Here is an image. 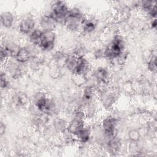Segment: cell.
<instances>
[{
	"mask_svg": "<svg viewBox=\"0 0 157 157\" xmlns=\"http://www.w3.org/2000/svg\"><path fill=\"white\" fill-rule=\"evenodd\" d=\"M65 67L74 75L84 77L91 69L90 63L85 56H80L72 53L67 54L63 63Z\"/></svg>",
	"mask_w": 157,
	"mask_h": 157,
	"instance_id": "cell-1",
	"label": "cell"
},
{
	"mask_svg": "<svg viewBox=\"0 0 157 157\" xmlns=\"http://www.w3.org/2000/svg\"><path fill=\"white\" fill-rule=\"evenodd\" d=\"M126 42L120 34H115L103 49L104 58L110 61H118L124 53Z\"/></svg>",
	"mask_w": 157,
	"mask_h": 157,
	"instance_id": "cell-2",
	"label": "cell"
},
{
	"mask_svg": "<svg viewBox=\"0 0 157 157\" xmlns=\"http://www.w3.org/2000/svg\"><path fill=\"white\" fill-rule=\"evenodd\" d=\"M86 16L82 10L77 7H72L66 17L63 25L71 33L80 32L81 25Z\"/></svg>",
	"mask_w": 157,
	"mask_h": 157,
	"instance_id": "cell-3",
	"label": "cell"
},
{
	"mask_svg": "<svg viewBox=\"0 0 157 157\" xmlns=\"http://www.w3.org/2000/svg\"><path fill=\"white\" fill-rule=\"evenodd\" d=\"M32 103L34 107L45 115L53 114L56 109L54 101L43 91H39L34 94L32 99Z\"/></svg>",
	"mask_w": 157,
	"mask_h": 157,
	"instance_id": "cell-4",
	"label": "cell"
},
{
	"mask_svg": "<svg viewBox=\"0 0 157 157\" xmlns=\"http://www.w3.org/2000/svg\"><path fill=\"white\" fill-rule=\"evenodd\" d=\"M70 7L65 1H56L51 4L50 10L48 13L58 25H63L69 13Z\"/></svg>",
	"mask_w": 157,
	"mask_h": 157,
	"instance_id": "cell-5",
	"label": "cell"
},
{
	"mask_svg": "<svg viewBox=\"0 0 157 157\" xmlns=\"http://www.w3.org/2000/svg\"><path fill=\"white\" fill-rule=\"evenodd\" d=\"M118 122V118L112 114L107 115L102 118L100 127L105 140L116 135Z\"/></svg>",
	"mask_w": 157,
	"mask_h": 157,
	"instance_id": "cell-6",
	"label": "cell"
},
{
	"mask_svg": "<svg viewBox=\"0 0 157 157\" xmlns=\"http://www.w3.org/2000/svg\"><path fill=\"white\" fill-rule=\"evenodd\" d=\"M4 67V71L12 78H19L24 73L25 65L17 62L14 59L10 58L2 64Z\"/></svg>",
	"mask_w": 157,
	"mask_h": 157,
	"instance_id": "cell-7",
	"label": "cell"
},
{
	"mask_svg": "<svg viewBox=\"0 0 157 157\" xmlns=\"http://www.w3.org/2000/svg\"><path fill=\"white\" fill-rule=\"evenodd\" d=\"M17 27L20 34L28 36L37 28V22L33 16L28 15L19 20Z\"/></svg>",
	"mask_w": 157,
	"mask_h": 157,
	"instance_id": "cell-8",
	"label": "cell"
},
{
	"mask_svg": "<svg viewBox=\"0 0 157 157\" xmlns=\"http://www.w3.org/2000/svg\"><path fill=\"white\" fill-rule=\"evenodd\" d=\"M56 35L55 31H44L42 41L39 45L40 50L49 52L52 51L55 46Z\"/></svg>",
	"mask_w": 157,
	"mask_h": 157,
	"instance_id": "cell-9",
	"label": "cell"
},
{
	"mask_svg": "<svg viewBox=\"0 0 157 157\" xmlns=\"http://www.w3.org/2000/svg\"><path fill=\"white\" fill-rule=\"evenodd\" d=\"M117 99V93L110 88L102 90L99 94V101L102 106L106 109H110L112 107Z\"/></svg>",
	"mask_w": 157,
	"mask_h": 157,
	"instance_id": "cell-10",
	"label": "cell"
},
{
	"mask_svg": "<svg viewBox=\"0 0 157 157\" xmlns=\"http://www.w3.org/2000/svg\"><path fill=\"white\" fill-rule=\"evenodd\" d=\"M93 77L97 83H99L101 85H105L110 80L111 73L107 67L98 66L94 71Z\"/></svg>",
	"mask_w": 157,
	"mask_h": 157,
	"instance_id": "cell-11",
	"label": "cell"
},
{
	"mask_svg": "<svg viewBox=\"0 0 157 157\" xmlns=\"http://www.w3.org/2000/svg\"><path fill=\"white\" fill-rule=\"evenodd\" d=\"M39 28L43 31H54L58 24L48 13L42 15L38 21Z\"/></svg>",
	"mask_w": 157,
	"mask_h": 157,
	"instance_id": "cell-12",
	"label": "cell"
},
{
	"mask_svg": "<svg viewBox=\"0 0 157 157\" xmlns=\"http://www.w3.org/2000/svg\"><path fill=\"white\" fill-rule=\"evenodd\" d=\"M98 22L93 17H88L86 16L81 27L80 33L84 36L92 34L97 29Z\"/></svg>",
	"mask_w": 157,
	"mask_h": 157,
	"instance_id": "cell-13",
	"label": "cell"
},
{
	"mask_svg": "<svg viewBox=\"0 0 157 157\" xmlns=\"http://www.w3.org/2000/svg\"><path fill=\"white\" fill-rule=\"evenodd\" d=\"M86 124L85 120L72 117L67 122L66 131L75 136Z\"/></svg>",
	"mask_w": 157,
	"mask_h": 157,
	"instance_id": "cell-14",
	"label": "cell"
},
{
	"mask_svg": "<svg viewBox=\"0 0 157 157\" xmlns=\"http://www.w3.org/2000/svg\"><path fill=\"white\" fill-rule=\"evenodd\" d=\"M105 145L107 151L112 155L119 153L122 147L121 139L116 135L105 140Z\"/></svg>",
	"mask_w": 157,
	"mask_h": 157,
	"instance_id": "cell-15",
	"label": "cell"
},
{
	"mask_svg": "<svg viewBox=\"0 0 157 157\" xmlns=\"http://www.w3.org/2000/svg\"><path fill=\"white\" fill-rule=\"evenodd\" d=\"M93 136V129L90 126L86 124L85 127L75 136L77 142L80 145H85L88 144Z\"/></svg>",
	"mask_w": 157,
	"mask_h": 157,
	"instance_id": "cell-16",
	"label": "cell"
},
{
	"mask_svg": "<svg viewBox=\"0 0 157 157\" xmlns=\"http://www.w3.org/2000/svg\"><path fill=\"white\" fill-rule=\"evenodd\" d=\"M31 57L32 55L26 45H24L20 47L13 59L18 63L26 66Z\"/></svg>",
	"mask_w": 157,
	"mask_h": 157,
	"instance_id": "cell-17",
	"label": "cell"
},
{
	"mask_svg": "<svg viewBox=\"0 0 157 157\" xmlns=\"http://www.w3.org/2000/svg\"><path fill=\"white\" fill-rule=\"evenodd\" d=\"M0 21L1 26L6 28H11L15 24V16L10 11H3L1 13Z\"/></svg>",
	"mask_w": 157,
	"mask_h": 157,
	"instance_id": "cell-18",
	"label": "cell"
},
{
	"mask_svg": "<svg viewBox=\"0 0 157 157\" xmlns=\"http://www.w3.org/2000/svg\"><path fill=\"white\" fill-rule=\"evenodd\" d=\"M43 34L44 31L39 27H37L28 35L29 43L39 47L42 39Z\"/></svg>",
	"mask_w": 157,
	"mask_h": 157,
	"instance_id": "cell-19",
	"label": "cell"
},
{
	"mask_svg": "<svg viewBox=\"0 0 157 157\" xmlns=\"http://www.w3.org/2000/svg\"><path fill=\"white\" fill-rule=\"evenodd\" d=\"M26 66L33 72H37L42 69L43 66V60L39 55L32 56Z\"/></svg>",
	"mask_w": 157,
	"mask_h": 157,
	"instance_id": "cell-20",
	"label": "cell"
},
{
	"mask_svg": "<svg viewBox=\"0 0 157 157\" xmlns=\"http://www.w3.org/2000/svg\"><path fill=\"white\" fill-rule=\"evenodd\" d=\"M67 122L64 118L61 117H57L53 120L52 128L53 131L59 132V133H63L66 131Z\"/></svg>",
	"mask_w": 157,
	"mask_h": 157,
	"instance_id": "cell-21",
	"label": "cell"
},
{
	"mask_svg": "<svg viewBox=\"0 0 157 157\" xmlns=\"http://www.w3.org/2000/svg\"><path fill=\"white\" fill-rule=\"evenodd\" d=\"M13 104L18 107H24L29 103L28 98L24 94H17L12 97Z\"/></svg>",
	"mask_w": 157,
	"mask_h": 157,
	"instance_id": "cell-22",
	"label": "cell"
},
{
	"mask_svg": "<svg viewBox=\"0 0 157 157\" xmlns=\"http://www.w3.org/2000/svg\"><path fill=\"white\" fill-rule=\"evenodd\" d=\"M156 6V2L154 1L145 0L139 2V7L144 13L148 15V13L152 10V9Z\"/></svg>",
	"mask_w": 157,
	"mask_h": 157,
	"instance_id": "cell-23",
	"label": "cell"
},
{
	"mask_svg": "<svg viewBox=\"0 0 157 157\" xmlns=\"http://www.w3.org/2000/svg\"><path fill=\"white\" fill-rule=\"evenodd\" d=\"M147 68L148 71L152 73L156 74L157 70V64H156V56L155 54L152 55L147 61Z\"/></svg>",
	"mask_w": 157,
	"mask_h": 157,
	"instance_id": "cell-24",
	"label": "cell"
},
{
	"mask_svg": "<svg viewBox=\"0 0 157 157\" xmlns=\"http://www.w3.org/2000/svg\"><path fill=\"white\" fill-rule=\"evenodd\" d=\"M9 76V75L6 71H4L3 69L1 70L0 74V86L1 90H6L9 86L10 82Z\"/></svg>",
	"mask_w": 157,
	"mask_h": 157,
	"instance_id": "cell-25",
	"label": "cell"
},
{
	"mask_svg": "<svg viewBox=\"0 0 157 157\" xmlns=\"http://www.w3.org/2000/svg\"><path fill=\"white\" fill-rule=\"evenodd\" d=\"M10 58V56L8 50L5 47H4L3 45H1V49H0V59H1V64H2Z\"/></svg>",
	"mask_w": 157,
	"mask_h": 157,
	"instance_id": "cell-26",
	"label": "cell"
},
{
	"mask_svg": "<svg viewBox=\"0 0 157 157\" xmlns=\"http://www.w3.org/2000/svg\"><path fill=\"white\" fill-rule=\"evenodd\" d=\"M66 55L67 54H65L61 51H57V52H55L53 55V59L57 63L62 62L63 64Z\"/></svg>",
	"mask_w": 157,
	"mask_h": 157,
	"instance_id": "cell-27",
	"label": "cell"
},
{
	"mask_svg": "<svg viewBox=\"0 0 157 157\" xmlns=\"http://www.w3.org/2000/svg\"><path fill=\"white\" fill-rule=\"evenodd\" d=\"M149 27L152 30H155L157 27V21L156 18L151 19L149 22Z\"/></svg>",
	"mask_w": 157,
	"mask_h": 157,
	"instance_id": "cell-28",
	"label": "cell"
},
{
	"mask_svg": "<svg viewBox=\"0 0 157 157\" xmlns=\"http://www.w3.org/2000/svg\"><path fill=\"white\" fill-rule=\"evenodd\" d=\"M6 130V127L5 124L2 121H1V124H0V134H1V136H2L5 134Z\"/></svg>",
	"mask_w": 157,
	"mask_h": 157,
	"instance_id": "cell-29",
	"label": "cell"
}]
</instances>
